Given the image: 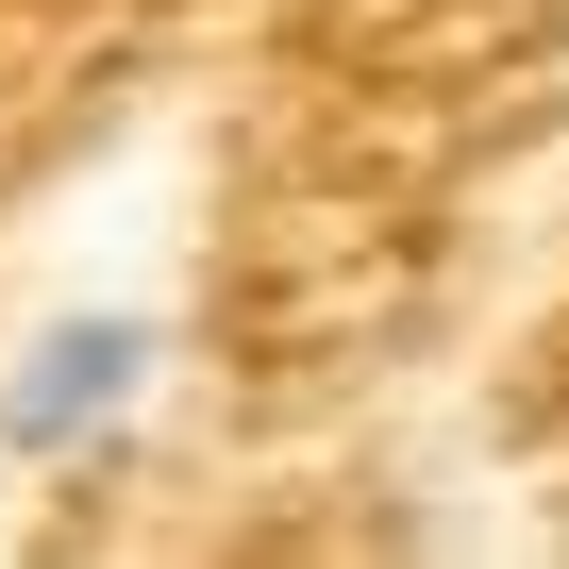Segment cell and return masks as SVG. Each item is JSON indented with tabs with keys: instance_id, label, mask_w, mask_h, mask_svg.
<instances>
[{
	"instance_id": "obj_1",
	"label": "cell",
	"mask_w": 569,
	"mask_h": 569,
	"mask_svg": "<svg viewBox=\"0 0 569 569\" xmlns=\"http://www.w3.org/2000/svg\"><path fill=\"white\" fill-rule=\"evenodd\" d=\"M168 386V319L134 302H84V319H34L18 369H0V469H101Z\"/></svg>"
}]
</instances>
